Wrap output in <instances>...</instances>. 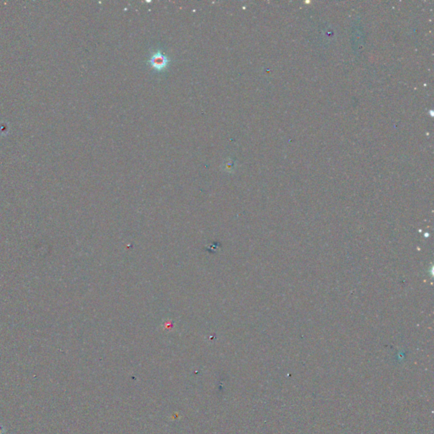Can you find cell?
Here are the masks:
<instances>
[{
    "label": "cell",
    "instance_id": "1",
    "mask_svg": "<svg viewBox=\"0 0 434 434\" xmlns=\"http://www.w3.org/2000/svg\"><path fill=\"white\" fill-rule=\"evenodd\" d=\"M147 63L154 71L163 72L170 66L171 60L168 55L162 51L161 48H157L150 52Z\"/></svg>",
    "mask_w": 434,
    "mask_h": 434
}]
</instances>
